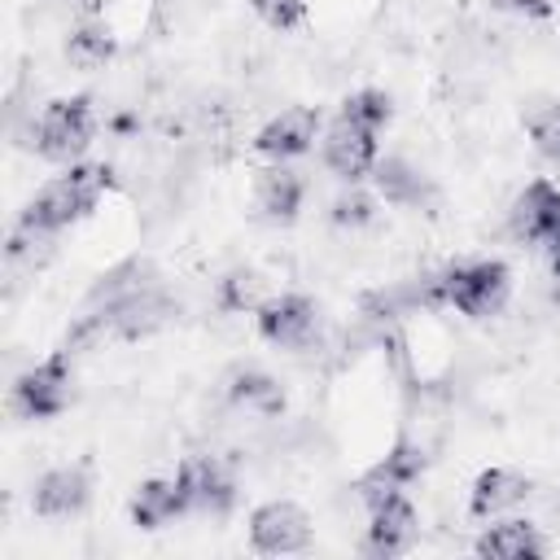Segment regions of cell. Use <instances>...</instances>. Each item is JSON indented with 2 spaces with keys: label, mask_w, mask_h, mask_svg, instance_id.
<instances>
[{
  "label": "cell",
  "mask_w": 560,
  "mask_h": 560,
  "mask_svg": "<svg viewBox=\"0 0 560 560\" xmlns=\"http://www.w3.org/2000/svg\"><path fill=\"white\" fill-rule=\"evenodd\" d=\"M525 494H529V477H521V472H512V468H486V472L472 481L468 512L486 521V516H499V512L525 503Z\"/></svg>",
  "instance_id": "cell-15"
},
{
  "label": "cell",
  "mask_w": 560,
  "mask_h": 560,
  "mask_svg": "<svg viewBox=\"0 0 560 560\" xmlns=\"http://www.w3.org/2000/svg\"><path fill=\"white\" fill-rule=\"evenodd\" d=\"M302 197H306V184L284 162L262 166L258 179H254V206H258V214L267 223H293L298 210H302Z\"/></svg>",
  "instance_id": "cell-13"
},
{
  "label": "cell",
  "mask_w": 560,
  "mask_h": 560,
  "mask_svg": "<svg viewBox=\"0 0 560 560\" xmlns=\"http://www.w3.org/2000/svg\"><path fill=\"white\" fill-rule=\"evenodd\" d=\"M219 306L223 311H258V276L254 271H232L228 280H219Z\"/></svg>",
  "instance_id": "cell-22"
},
{
  "label": "cell",
  "mask_w": 560,
  "mask_h": 560,
  "mask_svg": "<svg viewBox=\"0 0 560 560\" xmlns=\"http://www.w3.org/2000/svg\"><path fill=\"white\" fill-rule=\"evenodd\" d=\"M92 101L88 96H66L44 105L39 122H35V153L48 162H79L83 149L92 144Z\"/></svg>",
  "instance_id": "cell-3"
},
{
  "label": "cell",
  "mask_w": 560,
  "mask_h": 560,
  "mask_svg": "<svg viewBox=\"0 0 560 560\" xmlns=\"http://www.w3.org/2000/svg\"><path fill=\"white\" fill-rule=\"evenodd\" d=\"M542 551H547V542L538 538V529L529 521H499L494 529H486L477 538V556H490V560H529Z\"/></svg>",
  "instance_id": "cell-17"
},
{
  "label": "cell",
  "mask_w": 560,
  "mask_h": 560,
  "mask_svg": "<svg viewBox=\"0 0 560 560\" xmlns=\"http://www.w3.org/2000/svg\"><path fill=\"white\" fill-rule=\"evenodd\" d=\"M542 267H547V289H551V298L560 306V241L542 245Z\"/></svg>",
  "instance_id": "cell-26"
},
{
  "label": "cell",
  "mask_w": 560,
  "mask_h": 560,
  "mask_svg": "<svg viewBox=\"0 0 560 560\" xmlns=\"http://www.w3.org/2000/svg\"><path fill=\"white\" fill-rule=\"evenodd\" d=\"M66 57H70V66H79V70H101V66L114 57V35H109V26H101V22L74 26L70 39H66Z\"/></svg>",
  "instance_id": "cell-19"
},
{
  "label": "cell",
  "mask_w": 560,
  "mask_h": 560,
  "mask_svg": "<svg viewBox=\"0 0 560 560\" xmlns=\"http://www.w3.org/2000/svg\"><path fill=\"white\" fill-rule=\"evenodd\" d=\"M389 96L385 92H376V88H363V92H350L346 101H341V118H350V122H359V127H368V131H381L385 122H389Z\"/></svg>",
  "instance_id": "cell-21"
},
{
  "label": "cell",
  "mask_w": 560,
  "mask_h": 560,
  "mask_svg": "<svg viewBox=\"0 0 560 560\" xmlns=\"http://www.w3.org/2000/svg\"><path fill=\"white\" fill-rule=\"evenodd\" d=\"M508 289H512L508 267L499 258H481V262H459V267H446L442 276H433L424 289V302H446L459 315L486 319L508 302Z\"/></svg>",
  "instance_id": "cell-2"
},
{
  "label": "cell",
  "mask_w": 560,
  "mask_h": 560,
  "mask_svg": "<svg viewBox=\"0 0 560 560\" xmlns=\"http://www.w3.org/2000/svg\"><path fill=\"white\" fill-rule=\"evenodd\" d=\"M228 398H232L236 407H245V411H258V416H276V411L284 407V389L276 385V376H267V372H258V368L232 372Z\"/></svg>",
  "instance_id": "cell-18"
},
{
  "label": "cell",
  "mask_w": 560,
  "mask_h": 560,
  "mask_svg": "<svg viewBox=\"0 0 560 560\" xmlns=\"http://www.w3.org/2000/svg\"><path fill=\"white\" fill-rule=\"evenodd\" d=\"M494 9H508V13H525V18H547L551 13V0H490Z\"/></svg>",
  "instance_id": "cell-27"
},
{
  "label": "cell",
  "mask_w": 560,
  "mask_h": 560,
  "mask_svg": "<svg viewBox=\"0 0 560 560\" xmlns=\"http://www.w3.org/2000/svg\"><path fill=\"white\" fill-rule=\"evenodd\" d=\"M508 228H512L516 241L538 245V249L551 245V241H560V188L547 184V179L525 184V192L512 201Z\"/></svg>",
  "instance_id": "cell-8"
},
{
  "label": "cell",
  "mask_w": 560,
  "mask_h": 560,
  "mask_svg": "<svg viewBox=\"0 0 560 560\" xmlns=\"http://www.w3.org/2000/svg\"><path fill=\"white\" fill-rule=\"evenodd\" d=\"M328 219H332L337 228H368V223L376 219V201H372L368 192H359V188H350V192H341V197L332 201V210H328Z\"/></svg>",
  "instance_id": "cell-23"
},
{
  "label": "cell",
  "mask_w": 560,
  "mask_h": 560,
  "mask_svg": "<svg viewBox=\"0 0 560 560\" xmlns=\"http://www.w3.org/2000/svg\"><path fill=\"white\" fill-rule=\"evenodd\" d=\"M424 472V451L420 446H411V442H398L363 481H376V486H389V490H402V486H411L416 477Z\"/></svg>",
  "instance_id": "cell-20"
},
{
  "label": "cell",
  "mask_w": 560,
  "mask_h": 560,
  "mask_svg": "<svg viewBox=\"0 0 560 560\" xmlns=\"http://www.w3.org/2000/svg\"><path fill=\"white\" fill-rule=\"evenodd\" d=\"M324 162H328L332 175H341L350 184L372 175V166H376V131H368V127H359V122L337 114V122L324 131Z\"/></svg>",
  "instance_id": "cell-9"
},
{
  "label": "cell",
  "mask_w": 560,
  "mask_h": 560,
  "mask_svg": "<svg viewBox=\"0 0 560 560\" xmlns=\"http://www.w3.org/2000/svg\"><path fill=\"white\" fill-rule=\"evenodd\" d=\"M254 319H258L262 341H271L280 350H302V346H311V337L319 328V306L302 293H280V298H267L254 311Z\"/></svg>",
  "instance_id": "cell-5"
},
{
  "label": "cell",
  "mask_w": 560,
  "mask_h": 560,
  "mask_svg": "<svg viewBox=\"0 0 560 560\" xmlns=\"http://www.w3.org/2000/svg\"><path fill=\"white\" fill-rule=\"evenodd\" d=\"M105 188H109V171H105V166H96V162H70L66 175L48 179V184L26 201V210H22L18 223L57 236L61 228H70V223H79L83 214H92Z\"/></svg>",
  "instance_id": "cell-1"
},
{
  "label": "cell",
  "mask_w": 560,
  "mask_h": 560,
  "mask_svg": "<svg viewBox=\"0 0 560 560\" xmlns=\"http://www.w3.org/2000/svg\"><path fill=\"white\" fill-rule=\"evenodd\" d=\"M249 547L262 556H289L311 547V521L298 503L289 499H271L262 508H254L249 516Z\"/></svg>",
  "instance_id": "cell-6"
},
{
  "label": "cell",
  "mask_w": 560,
  "mask_h": 560,
  "mask_svg": "<svg viewBox=\"0 0 560 560\" xmlns=\"http://www.w3.org/2000/svg\"><path fill=\"white\" fill-rule=\"evenodd\" d=\"M179 490H184V503L188 512H210V516H223L232 503H236V481L232 472L214 459V455H188L175 472Z\"/></svg>",
  "instance_id": "cell-7"
},
{
  "label": "cell",
  "mask_w": 560,
  "mask_h": 560,
  "mask_svg": "<svg viewBox=\"0 0 560 560\" xmlns=\"http://www.w3.org/2000/svg\"><path fill=\"white\" fill-rule=\"evenodd\" d=\"M88 494H92V477L83 464H70V468H52L35 481L31 490V508L39 516H74L88 508Z\"/></svg>",
  "instance_id": "cell-12"
},
{
  "label": "cell",
  "mask_w": 560,
  "mask_h": 560,
  "mask_svg": "<svg viewBox=\"0 0 560 560\" xmlns=\"http://www.w3.org/2000/svg\"><path fill=\"white\" fill-rule=\"evenodd\" d=\"M319 136V114L311 105H293V109H280L258 136H254V149L271 162H289V158H302Z\"/></svg>",
  "instance_id": "cell-10"
},
{
  "label": "cell",
  "mask_w": 560,
  "mask_h": 560,
  "mask_svg": "<svg viewBox=\"0 0 560 560\" xmlns=\"http://www.w3.org/2000/svg\"><path fill=\"white\" fill-rule=\"evenodd\" d=\"M368 512H372V525H368V538H363L368 556H398L416 542V508L407 503L402 490L372 503Z\"/></svg>",
  "instance_id": "cell-11"
},
{
  "label": "cell",
  "mask_w": 560,
  "mask_h": 560,
  "mask_svg": "<svg viewBox=\"0 0 560 560\" xmlns=\"http://www.w3.org/2000/svg\"><path fill=\"white\" fill-rule=\"evenodd\" d=\"M184 512H188V503H184V490H179L175 477L171 481L166 477H153V481L136 486V494H131V521L140 529H162V525H171Z\"/></svg>",
  "instance_id": "cell-16"
},
{
  "label": "cell",
  "mask_w": 560,
  "mask_h": 560,
  "mask_svg": "<svg viewBox=\"0 0 560 560\" xmlns=\"http://www.w3.org/2000/svg\"><path fill=\"white\" fill-rule=\"evenodd\" d=\"M529 136L538 144L542 158L560 162V101L556 105H542L538 114H529Z\"/></svg>",
  "instance_id": "cell-24"
},
{
  "label": "cell",
  "mask_w": 560,
  "mask_h": 560,
  "mask_svg": "<svg viewBox=\"0 0 560 560\" xmlns=\"http://www.w3.org/2000/svg\"><path fill=\"white\" fill-rule=\"evenodd\" d=\"M254 13L271 31H293L306 22V0H254Z\"/></svg>",
  "instance_id": "cell-25"
},
{
  "label": "cell",
  "mask_w": 560,
  "mask_h": 560,
  "mask_svg": "<svg viewBox=\"0 0 560 560\" xmlns=\"http://www.w3.org/2000/svg\"><path fill=\"white\" fill-rule=\"evenodd\" d=\"M74 389H70V363H66V350L26 368L18 381H13V411L26 416V420H48V416H61L70 407Z\"/></svg>",
  "instance_id": "cell-4"
},
{
  "label": "cell",
  "mask_w": 560,
  "mask_h": 560,
  "mask_svg": "<svg viewBox=\"0 0 560 560\" xmlns=\"http://www.w3.org/2000/svg\"><path fill=\"white\" fill-rule=\"evenodd\" d=\"M372 184H376V192H381L389 206H398V210H420V206L433 197V184H429L411 162H402V158H376Z\"/></svg>",
  "instance_id": "cell-14"
}]
</instances>
